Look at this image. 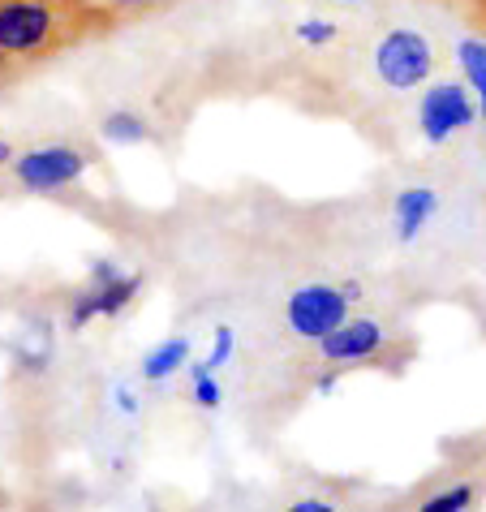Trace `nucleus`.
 <instances>
[{"mask_svg":"<svg viewBox=\"0 0 486 512\" xmlns=\"http://www.w3.org/2000/svg\"><path fill=\"white\" fill-rule=\"evenodd\" d=\"M465 5H469V18H478V13L486 9V0H465Z\"/></svg>","mask_w":486,"mask_h":512,"instance_id":"aec40b11","label":"nucleus"},{"mask_svg":"<svg viewBox=\"0 0 486 512\" xmlns=\"http://www.w3.org/2000/svg\"><path fill=\"white\" fill-rule=\"evenodd\" d=\"M478 508V482H448V487L431 491L418 504V512H474Z\"/></svg>","mask_w":486,"mask_h":512,"instance_id":"f8f14e48","label":"nucleus"},{"mask_svg":"<svg viewBox=\"0 0 486 512\" xmlns=\"http://www.w3.org/2000/svg\"><path fill=\"white\" fill-rule=\"evenodd\" d=\"M456 61H461V74L469 78V91L478 95V112L486 121V39H461V48H456Z\"/></svg>","mask_w":486,"mask_h":512,"instance_id":"9b49d317","label":"nucleus"},{"mask_svg":"<svg viewBox=\"0 0 486 512\" xmlns=\"http://www.w3.org/2000/svg\"><path fill=\"white\" fill-rule=\"evenodd\" d=\"M190 396H194L198 409H220L224 388H220L216 371H207V366H194V371H190Z\"/></svg>","mask_w":486,"mask_h":512,"instance_id":"4468645a","label":"nucleus"},{"mask_svg":"<svg viewBox=\"0 0 486 512\" xmlns=\"http://www.w3.org/2000/svg\"><path fill=\"white\" fill-rule=\"evenodd\" d=\"M142 289V276L138 272H117L108 259L91 263V280L69 297V327H87L95 319H117L134 306V297Z\"/></svg>","mask_w":486,"mask_h":512,"instance_id":"f03ea898","label":"nucleus"},{"mask_svg":"<svg viewBox=\"0 0 486 512\" xmlns=\"http://www.w3.org/2000/svg\"><path fill=\"white\" fill-rule=\"evenodd\" d=\"M181 366H190V340H185V336H173V340L155 345L147 358H142V379L160 383V379H168V375H177Z\"/></svg>","mask_w":486,"mask_h":512,"instance_id":"1a4fd4ad","label":"nucleus"},{"mask_svg":"<svg viewBox=\"0 0 486 512\" xmlns=\"http://www.w3.org/2000/svg\"><path fill=\"white\" fill-rule=\"evenodd\" d=\"M82 5H87V13L104 31H112V26H121L125 18H142V13L164 9V5H173V0H82Z\"/></svg>","mask_w":486,"mask_h":512,"instance_id":"9d476101","label":"nucleus"},{"mask_svg":"<svg viewBox=\"0 0 486 512\" xmlns=\"http://www.w3.org/2000/svg\"><path fill=\"white\" fill-rule=\"evenodd\" d=\"M284 512H345V508H340L332 495H302V500H293Z\"/></svg>","mask_w":486,"mask_h":512,"instance_id":"f3484780","label":"nucleus"},{"mask_svg":"<svg viewBox=\"0 0 486 512\" xmlns=\"http://www.w3.org/2000/svg\"><path fill=\"white\" fill-rule=\"evenodd\" d=\"M99 31L104 26L82 0H0V61L13 69L48 61Z\"/></svg>","mask_w":486,"mask_h":512,"instance_id":"f257e3e1","label":"nucleus"},{"mask_svg":"<svg viewBox=\"0 0 486 512\" xmlns=\"http://www.w3.org/2000/svg\"><path fill=\"white\" fill-rule=\"evenodd\" d=\"M345 5H357V0H345Z\"/></svg>","mask_w":486,"mask_h":512,"instance_id":"5701e85b","label":"nucleus"},{"mask_svg":"<svg viewBox=\"0 0 486 512\" xmlns=\"http://www.w3.org/2000/svg\"><path fill=\"white\" fill-rule=\"evenodd\" d=\"M336 35H340V26L327 18L297 22V44H306V48H327V44H336Z\"/></svg>","mask_w":486,"mask_h":512,"instance_id":"2eb2a0df","label":"nucleus"},{"mask_svg":"<svg viewBox=\"0 0 486 512\" xmlns=\"http://www.w3.org/2000/svg\"><path fill=\"white\" fill-rule=\"evenodd\" d=\"M323 353V362L332 366H366V362H383L388 353V327L379 319H345L336 332H327L323 340H314Z\"/></svg>","mask_w":486,"mask_h":512,"instance_id":"423d86ee","label":"nucleus"},{"mask_svg":"<svg viewBox=\"0 0 486 512\" xmlns=\"http://www.w3.org/2000/svg\"><path fill=\"white\" fill-rule=\"evenodd\" d=\"M375 69L392 91H413L435 74V48L418 31H388L375 48Z\"/></svg>","mask_w":486,"mask_h":512,"instance_id":"39448f33","label":"nucleus"},{"mask_svg":"<svg viewBox=\"0 0 486 512\" xmlns=\"http://www.w3.org/2000/svg\"><path fill=\"white\" fill-rule=\"evenodd\" d=\"M9 69H13V65H5V61H0V78H5V74H9Z\"/></svg>","mask_w":486,"mask_h":512,"instance_id":"4be33fe9","label":"nucleus"},{"mask_svg":"<svg viewBox=\"0 0 486 512\" xmlns=\"http://www.w3.org/2000/svg\"><path fill=\"white\" fill-rule=\"evenodd\" d=\"M332 388H336V375H323L319 383H314V392H319V396H323V392H332Z\"/></svg>","mask_w":486,"mask_h":512,"instance_id":"6ab92c4d","label":"nucleus"},{"mask_svg":"<svg viewBox=\"0 0 486 512\" xmlns=\"http://www.w3.org/2000/svg\"><path fill=\"white\" fill-rule=\"evenodd\" d=\"M13 155H18V151H13V142L0 138V164H13Z\"/></svg>","mask_w":486,"mask_h":512,"instance_id":"a211bd4d","label":"nucleus"},{"mask_svg":"<svg viewBox=\"0 0 486 512\" xmlns=\"http://www.w3.org/2000/svg\"><path fill=\"white\" fill-rule=\"evenodd\" d=\"M349 306L353 297L345 293V284H302L284 302V323L302 340H323L349 319Z\"/></svg>","mask_w":486,"mask_h":512,"instance_id":"20e7f679","label":"nucleus"},{"mask_svg":"<svg viewBox=\"0 0 486 512\" xmlns=\"http://www.w3.org/2000/svg\"><path fill=\"white\" fill-rule=\"evenodd\" d=\"M478 117V104L469 99V91L461 87V82H439V87H431L422 95L418 104V121H422V134L431 142H448L452 134L469 130Z\"/></svg>","mask_w":486,"mask_h":512,"instance_id":"0eeeda50","label":"nucleus"},{"mask_svg":"<svg viewBox=\"0 0 486 512\" xmlns=\"http://www.w3.org/2000/svg\"><path fill=\"white\" fill-rule=\"evenodd\" d=\"M435 211H439L435 190H426V186L400 190V194H396V237H400V241H413V237L426 229V224H431Z\"/></svg>","mask_w":486,"mask_h":512,"instance_id":"6e6552de","label":"nucleus"},{"mask_svg":"<svg viewBox=\"0 0 486 512\" xmlns=\"http://www.w3.org/2000/svg\"><path fill=\"white\" fill-rule=\"evenodd\" d=\"M91 168V151L74 147V142H44L22 155H13V177L22 190L48 194V190H65Z\"/></svg>","mask_w":486,"mask_h":512,"instance_id":"7ed1b4c3","label":"nucleus"},{"mask_svg":"<svg viewBox=\"0 0 486 512\" xmlns=\"http://www.w3.org/2000/svg\"><path fill=\"white\" fill-rule=\"evenodd\" d=\"M233 349H237V340H233V332H228V327H216V340H211V358L203 362L207 371H216L220 375V366L233 358Z\"/></svg>","mask_w":486,"mask_h":512,"instance_id":"dca6fc26","label":"nucleus"},{"mask_svg":"<svg viewBox=\"0 0 486 512\" xmlns=\"http://www.w3.org/2000/svg\"><path fill=\"white\" fill-rule=\"evenodd\" d=\"M474 22H478V31H482V39H486V9L478 13V18H474Z\"/></svg>","mask_w":486,"mask_h":512,"instance_id":"412c9836","label":"nucleus"},{"mask_svg":"<svg viewBox=\"0 0 486 512\" xmlns=\"http://www.w3.org/2000/svg\"><path fill=\"white\" fill-rule=\"evenodd\" d=\"M99 134H104L108 142H130V147H134V142H147V134H151V130H147V121H142L138 112L112 108L108 117L99 121Z\"/></svg>","mask_w":486,"mask_h":512,"instance_id":"ddd939ff","label":"nucleus"}]
</instances>
